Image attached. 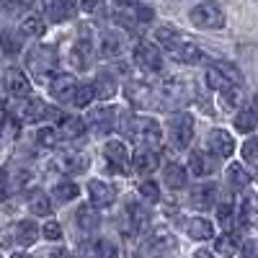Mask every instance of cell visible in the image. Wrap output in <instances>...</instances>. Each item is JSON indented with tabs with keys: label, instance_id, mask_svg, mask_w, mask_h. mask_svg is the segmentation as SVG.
I'll return each mask as SVG.
<instances>
[{
	"label": "cell",
	"instance_id": "cell-1",
	"mask_svg": "<svg viewBox=\"0 0 258 258\" xmlns=\"http://www.w3.org/2000/svg\"><path fill=\"white\" fill-rule=\"evenodd\" d=\"M155 41H158V47L163 52H168L181 64H199L204 59V52H202V47L197 44V41H194L191 36H186V34H181L178 29L168 26V24L155 29Z\"/></svg>",
	"mask_w": 258,
	"mask_h": 258
},
{
	"label": "cell",
	"instance_id": "cell-2",
	"mask_svg": "<svg viewBox=\"0 0 258 258\" xmlns=\"http://www.w3.org/2000/svg\"><path fill=\"white\" fill-rule=\"evenodd\" d=\"M121 132L126 135V140H132L137 147L145 150H158L163 142V126L158 124V119L145 116V114H132L121 121Z\"/></svg>",
	"mask_w": 258,
	"mask_h": 258
},
{
	"label": "cell",
	"instance_id": "cell-3",
	"mask_svg": "<svg viewBox=\"0 0 258 258\" xmlns=\"http://www.w3.org/2000/svg\"><path fill=\"white\" fill-rule=\"evenodd\" d=\"M204 83H207V88L212 93H230V91H238L240 85H243V75L240 70L235 68V64H227V62H214L207 68L204 73Z\"/></svg>",
	"mask_w": 258,
	"mask_h": 258
},
{
	"label": "cell",
	"instance_id": "cell-4",
	"mask_svg": "<svg viewBox=\"0 0 258 258\" xmlns=\"http://www.w3.org/2000/svg\"><path fill=\"white\" fill-rule=\"evenodd\" d=\"M188 24L194 29H202V31H222L227 26V16L225 8L214 0H202L188 11Z\"/></svg>",
	"mask_w": 258,
	"mask_h": 258
},
{
	"label": "cell",
	"instance_id": "cell-5",
	"mask_svg": "<svg viewBox=\"0 0 258 258\" xmlns=\"http://www.w3.org/2000/svg\"><path fill=\"white\" fill-rule=\"evenodd\" d=\"M165 135L176 150H186L194 140V116L188 111H176L165 121Z\"/></svg>",
	"mask_w": 258,
	"mask_h": 258
},
{
	"label": "cell",
	"instance_id": "cell-6",
	"mask_svg": "<svg viewBox=\"0 0 258 258\" xmlns=\"http://www.w3.org/2000/svg\"><path fill=\"white\" fill-rule=\"evenodd\" d=\"M103 158L114 170H119L121 176H129L132 173V153L124 140H106L103 145Z\"/></svg>",
	"mask_w": 258,
	"mask_h": 258
},
{
	"label": "cell",
	"instance_id": "cell-7",
	"mask_svg": "<svg viewBox=\"0 0 258 258\" xmlns=\"http://www.w3.org/2000/svg\"><path fill=\"white\" fill-rule=\"evenodd\" d=\"M207 153L217 160H230L235 155V137L227 129H209L207 135Z\"/></svg>",
	"mask_w": 258,
	"mask_h": 258
},
{
	"label": "cell",
	"instance_id": "cell-8",
	"mask_svg": "<svg viewBox=\"0 0 258 258\" xmlns=\"http://www.w3.org/2000/svg\"><path fill=\"white\" fill-rule=\"evenodd\" d=\"M26 64L29 70L36 75V78H47L54 73L57 68V54L52 47H34L29 54H26Z\"/></svg>",
	"mask_w": 258,
	"mask_h": 258
},
{
	"label": "cell",
	"instance_id": "cell-9",
	"mask_svg": "<svg viewBox=\"0 0 258 258\" xmlns=\"http://www.w3.org/2000/svg\"><path fill=\"white\" fill-rule=\"evenodd\" d=\"M119 116H116V109L109 103H101L98 109H93L88 114V119H85V126L91 129V132L96 135H111V129L116 126Z\"/></svg>",
	"mask_w": 258,
	"mask_h": 258
},
{
	"label": "cell",
	"instance_id": "cell-10",
	"mask_svg": "<svg viewBox=\"0 0 258 258\" xmlns=\"http://www.w3.org/2000/svg\"><path fill=\"white\" fill-rule=\"evenodd\" d=\"M132 57H135V62L140 64L142 70H147V73H163V54L158 52L155 44H150V41L140 39L135 44V49H132Z\"/></svg>",
	"mask_w": 258,
	"mask_h": 258
},
{
	"label": "cell",
	"instance_id": "cell-11",
	"mask_svg": "<svg viewBox=\"0 0 258 258\" xmlns=\"http://www.w3.org/2000/svg\"><path fill=\"white\" fill-rule=\"evenodd\" d=\"M75 91H78L75 75L59 73V75H52V78H49V96H52L57 103H73Z\"/></svg>",
	"mask_w": 258,
	"mask_h": 258
},
{
	"label": "cell",
	"instance_id": "cell-12",
	"mask_svg": "<svg viewBox=\"0 0 258 258\" xmlns=\"http://www.w3.org/2000/svg\"><path fill=\"white\" fill-rule=\"evenodd\" d=\"M235 220L240 227H255L258 225V194L243 191L240 202L235 204Z\"/></svg>",
	"mask_w": 258,
	"mask_h": 258
},
{
	"label": "cell",
	"instance_id": "cell-13",
	"mask_svg": "<svg viewBox=\"0 0 258 258\" xmlns=\"http://www.w3.org/2000/svg\"><path fill=\"white\" fill-rule=\"evenodd\" d=\"M6 88L13 98H21V101H29L31 98V80L26 78L24 70L18 68H8L6 70Z\"/></svg>",
	"mask_w": 258,
	"mask_h": 258
},
{
	"label": "cell",
	"instance_id": "cell-14",
	"mask_svg": "<svg viewBox=\"0 0 258 258\" xmlns=\"http://www.w3.org/2000/svg\"><path fill=\"white\" fill-rule=\"evenodd\" d=\"M59 111L52 109V106H47L44 101L39 98H29L24 103V109H21V119L29 121V124H39V121H47V119H54Z\"/></svg>",
	"mask_w": 258,
	"mask_h": 258
},
{
	"label": "cell",
	"instance_id": "cell-15",
	"mask_svg": "<svg viewBox=\"0 0 258 258\" xmlns=\"http://www.w3.org/2000/svg\"><path fill=\"white\" fill-rule=\"evenodd\" d=\"M96 49H98V54L103 59H119L124 54V39L116 31H101Z\"/></svg>",
	"mask_w": 258,
	"mask_h": 258
},
{
	"label": "cell",
	"instance_id": "cell-16",
	"mask_svg": "<svg viewBox=\"0 0 258 258\" xmlns=\"http://www.w3.org/2000/svg\"><path fill=\"white\" fill-rule=\"evenodd\" d=\"M183 232L188 235L191 240L204 243V240H212V238H214V225H212L207 217L197 214V217H186V222H183Z\"/></svg>",
	"mask_w": 258,
	"mask_h": 258
},
{
	"label": "cell",
	"instance_id": "cell-17",
	"mask_svg": "<svg viewBox=\"0 0 258 258\" xmlns=\"http://www.w3.org/2000/svg\"><path fill=\"white\" fill-rule=\"evenodd\" d=\"M217 202H220L217 183H199L191 191V207H197L199 212H204L209 207H217Z\"/></svg>",
	"mask_w": 258,
	"mask_h": 258
},
{
	"label": "cell",
	"instance_id": "cell-18",
	"mask_svg": "<svg viewBox=\"0 0 258 258\" xmlns=\"http://www.w3.org/2000/svg\"><path fill=\"white\" fill-rule=\"evenodd\" d=\"M158 153L155 150H145V147H137L135 153H132V170L137 176H150V173H155L158 170Z\"/></svg>",
	"mask_w": 258,
	"mask_h": 258
},
{
	"label": "cell",
	"instance_id": "cell-19",
	"mask_svg": "<svg viewBox=\"0 0 258 258\" xmlns=\"http://www.w3.org/2000/svg\"><path fill=\"white\" fill-rule=\"evenodd\" d=\"M88 199H91V207H109L114 199H116V191L111 183H106L101 178H93L88 181Z\"/></svg>",
	"mask_w": 258,
	"mask_h": 258
},
{
	"label": "cell",
	"instance_id": "cell-20",
	"mask_svg": "<svg viewBox=\"0 0 258 258\" xmlns=\"http://www.w3.org/2000/svg\"><path fill=\"white\" fill-rule=\"evenodd\" d=\"M232 126H235V132H240V135H253L258 129V106L248 103L243 109H238L235 111V119H232Z\"/></svg>",
	"mask_w": 258,
	"mask_h": 258
},
{
	"label": "cell",
	"instance_id": "cell-21",
	"mask_svg": "<svg viewBox=\"0 0 258 258\" xmlns=\"http://www.w3.org/2000/svg\"><path fill=\"white\" fill-rule=\"evenodd\" d=\"M73 16V6L68 0H41V18L49 24H64Z\"/></svg>",
	"mask_w": 258,
	"mask_h": 258
},
{
	"label": "cell",
	"instance_id": "cell-22",
	"mask_svg": "<svg viewBox=\"0 0 258 258\" xmlns=\"http://www.w3.org/2000/svg\"><path fill=\"white\" fill-rule=\"evenodd\" d=\"M91 85H93V91H96V98H101V101H109V98H114L119 93V80L109 70H101Z\"/></svg>",
	"mask_w": 258,
	"mask_h": 258
},
{
	"label": "cell",
	"instance_id": "cell-23",
	"mask_svg": "<svg viewBox=\"0 0 258 258\" xmlns=\"http://www.w3.org/2000/svg\"><path fill=\"white\" fill-rule=\"evenodd\" d=\"M163 183L165 188L170 191H181L186 183H188V170L181 165V163H168L163 168Z\"/></svg>",
	"mask_w": 258,
	"mask_h": 258
},
{
	"label": "cell",
	"instance_id": "cell-24",
	"mask_svg": "<svg viewBox=\"0 0 258 258\" xmlns=\"http://www.w3.org/2000/svg\"><path fill=\"white\" fill-rule=\"evenodd\" d=\"M39 235H41V230L36 227L34 220H21V222L13 225V240H16L18 245H24V248L34 245V243L39 240Z\"/></svg>",
	"mask_w": 258,
	"mask_h": 258
},
{
	"label": "cell",
	"instance_id": "cell-25",
	"mask_svg": "<svg viewBox=\"0 0 258 258\" xmlns=\"http://www.w3.org/2000/svg\"><path fill=\"white\" fill-rule=\"evenodd\" d=\"M188 170H191V176H197V178H207L214 165H212V155L209 153H202V150H191V155H188Z\"/></svg>",
	"mask_w": 258,
	"mask_h": 258
},
{
	"label": "cell",
	"instance_id": "cell-26",
	"mask_svg": "<svg viewBox=\"0 0 258 258\" xmlns=\"http://www.w3.org/2000/svg\"><path fill=\"white\" fill-rule=\"evenodd\" d=\"M214 253L220 258H235L240 253V238L235 232H225L220 238H214Z\"/></svg>",
	"mask_w": 258,
	"mask_h": 258
},
{
	"label": "cell",
	"instance_id": "cell-27",
	"mask_svg": "<svg viewBox=\"0 0 258 258\" xmlns=\"http://www.w3.org/2000/svg\"><path fill=\"white\" fill-rule=\"evenodd\" d=\"M153 88L150 85H145V83H129L126 85V96H129V101H132L135 106H140V109H150L153 106Z\"/></svg>",
	"mask_w": 258,
	"mask_h": 258
},
{
	"label": "cell",
	"instance_id": "cell-28",
	"mask_svg": "<svg viewBox=\"0 0 258 258\" xmlns=\"http://www.w3.org/2000/svg\"><path fill=\"white\" fill-rule=\"evenodd\" d=\"M26 204H29V212L34 214V217H49L52 214V199L47 197L44 191H39V188L29 194Z\"/></svg>",
	"mask_w": 258,
	"mask_h": 258
},
{
	"label": "cell",
	"instance_id": "cell-29",
	"mask_svg": "<svg viewBox=\"0 0 258 258\" xmlns=\"http://www.w3.org/2000/svg\"><path fill=\"white\" fill-rule=\"evenodd\" d=\"M225 173H227V183H230V188H232V191H238V194H240V191H245V188H248L250 176H248V170H245L240 163H230Z\"/></svg>",
	"mask_w": 258,
	"mask_h": 258
},
{
	"label": "cell",
	"instance_id": "cell-30",
	"mask_svg": "<svg viewBox=\"0 0 258 258\" xmlns=\"http://www.w3.org/2000/svg\"><path fill=\"white\" fill-rule=\"evenodd\" d=\"M44 31H47V24H44V18H41L39 13H29V16L21 18V36L39 39V36H44Z\"/></svg>",
	"mask_w": 258,
	"mask_h": 258
},
{
	"label": "cell",
	"instance_id": "cell-31",
	"mask_svg": "<svg viewBox=\"0 0 258 258\" xmlns=\"http://www.w3.org/2000/svg\"><path fill=\"white\" fill-rule=\"evenodd\" d=\"M78 194H80V188L75 181H59L52 188V199H54V204H70L78 199Z\"/></svg>",
	"mask_w": 258,
	"mask_h": 258
},
{
	"label": "cell",
	"instance_id": "cell-32",
	"mask_svg": "<svg viewBox=\"0 0 258 258\" xmlns=\"http://www.w3.org/2000/svg\"><path fill=\"white\" fill-rule=\"evenodd\" d=\"M75 222H78V227H80V230H85V232H93V230L98 227V214H96V207H91V204H83V207H78Z\"/></svg>",
	"mask_w": 258,
	"mask_h": 258
},
{
	"label": "cell",
	"instance_id": "cell-33",
	"mask_svg": "<svg viewBox=\"0 0 258 258\" xmlns=\"http://www.w3.org/2000/svg\"><path fill=\"white\" fill-rule=\"evenodd\" d=\"M59 168H62L68 176L83 173V170L88 168V158H85V155H64V158L59 160Z\"/></svg>",
	"mask_w": 258,
	"mask_h": 258
},
{
	"label": "cell",
	"instance_id": "cell-34",
	"mask_svg": "<svg viewBox=\"0 0 258 258\" xmlns=\"http://www.w3.org/2000/svg\"><path fill=\"white\" fill-rule=\"evenodd\" d=\"M240 158H243V163L248 165V168H253L255 170V176H258V140H245L243 142V147H240Z\"/></svg>",
	"mask_w": 258,
	"mask_h": 258
},
{
	"label": "cell",
	"instance_id": "cell-35",
	"mask_svg": "<svg viewBox=\"0 0 258 258\" xmlns=\"http://www.w3.org/2000/svg\"><path fill=\"white\" fill-rule=\"evenodd\" d=\"M96 101V91L91 83H78V91H75V98H73V106H78V109H88V106Z\"/></svg>",
	"mask_w": 258,
	"mask_h": 258
},
{
	"label": "cell",
	"instance_id": "cell-36",
	"mask_svg": "<svg viewBox=\"0 0 258 258\" xmlns=\"http://www.w3.org/2000/svg\"><path fill=\"white\" fill-rule=\"evenodd\" d=\"M36 142L44 145V147H57L62 142V135L57 126H39L36 129Z\"/></svg>",
	"mask_w": 258,
	"mask_h": 258
},
{
	"label": "cell",
	"instance_id": "cell-37",
	"mask_svg": "<svg viewBox=\"0 0 258 258\" xmlns=\"http://www.w3.org/2000/svg\"><path fill=\"white\" fill-rule=\"evenodd\" d=\"M21 44H24L21 34H11V31L0 34V47H3L6 54H18V52H21Z\"/></svg>",
	"mask_w": 258,
	"mask_h": 258
},
{
	"label": "cell",
	"instance_id": "cell-38",
	"mask_svg": "<svg viewBox=\"0 0 258 258\" xmlns=\"http://www.w3.org/2000/svg\"><path fill=\"white\" fill-rule=\"evenodd\" d=\"M214 212H217V222L222 227H230L232 225V217H235V204L232 202H217Z\"/></svg>",
	"mask_w": 258,
	"mask_h": 258
},
{
	"label": "cell",
	"instance_id": "cell-39",
	"mask_svg": "<svg viewBox=\"0 0 258 258\" xmlns=\"http://www.w3.org/2000/svg\"><path fill=\"white\" fill-rule=\"evenodd\" d=\"M13 191H16L13 188V176H11V170L3 165L0 168V202H8Z\"/></svg>",
	"mask_w": 258,
	"mask_h": 258
},
{
	"label": "cell",
	"instance_id": "cell-40",
	"mask_svg": "<svg viewBox=\"0 0 258 258\" xmlns=\"http://www.w3.org/2000/svg\"><path fill=\"white\" fill-rule=\"evenodd\" d=\"M176 243H173V238L165 232V230H158V232H153V238H150V248L153 250H170Z\"/></svg>",
	"mask_w": 258,
	"mask_h": 258
},
{
	"label": "cell",
	"instance_id": "cell-41",
	"mask_svg": "<svg viewBox=\"0 0 258 258\" xmlns=\"http://www.w3.org/2000/svg\"><path fill=\"white\" fill-rule=\"evenodd\" d=\"M137 191L142 194V197H145L150 204L160 199V191H158V183H155V181H142V183L137 186Z\"/></svg>",
	"mask_w": 258,
	"mask_h": 258
},
{
	"label": "cell",
	"instance_id": "cell-42",
	"mask_svg": "<svg viewBox=\"0 0 258 258\" xmlns=\"http://www.w3.org/2000/svg\"><path fill=\"white\" fill-rule=\"evenodd\" d=\"M41 235H44L47 240H52V243H59V240H62V227H59V222L47 220L44 227H41Z\"/></svg>",
	"mask_w": 258,
	"mask_h": 258
},
{
	"label": "cell",
	"instance_id": "cell-43",
	"mask_svg": "<svg viewBox=\"0 0 258 258\" xmlns=\"http://www.w3.org/2000/svg\"><path fill=\"white\" fill-rule=\"evenodd\" d=\"M96 248H98V258H119V250L111 240H98Z\"/></svg>",
	"mask_w": 258,
	"mask_h": 258
},
{
	"label": "cell",
	"instance_id": "cell-44",
	"mask_svg": "<svg viewBox=\"0 0 258 258\" xmlns=\"http://www.w3.org/2000/svg\"><path fill=\"white\" fill-rule=\"evenodd\" d=\"M240 258H258V238L240 245Z\"/></svg>",
	"mask_w": 258,
	"mask_h": 258
},
{
	"label": "cell",
	"instance_id": "cell-45",
	"mask_svg": "<svg viewBox=\"0 0 258 258\" xmlns=\"http://www.w3.org/2000/svg\"><path fill=\"white\" fill-rule=\"evenodd\" d=\"M191 258H217V255H214L212 250H204V248H199V250H197V253H194Z\"/></svg>",
	"mask_w": 258,
	"mask_h": 258
},
{
	"label": "cell",
	"instance_id": "cell-46",
	"mask_svg": "<svg viewBox=\"0 0 258 258\" xmlns=\"http://www.w3.org/2000/svg\"><path fill=\"white\" fill-rule=\"evenodd\" d=\"M49 258H73V255H70V250H64V248H57V250H54V253H52Z\"/></svg>",
	"mask_w": 258,
	"mask_h": 258
},
{
	"label": "cell",
	"instance_id": "cell-47",
	"mask_svg": "<svg viewBox=\"0 0 258 258\" xmlns=\"http://www.w3.org/2000/svg\"><path fill=\"white\" fill-rule=\"evenodd\" d=\"M11 258H31V255H29V253H13Z\"/></svg>",
	"mask_w": 258,
	"mask_h": 258
},
{
	"label": "cell",
	"instance_id": "cell-48",
	"mask_svg": "<svg viewBox=\"0 0 258 258\" xmlns=\"http://www.w3.org/2000/svg\"><path fill=\"white\" fill-rule=\"evenodd\" d=\"M121 3H135V0H121Z\"/></svg>",
	"mask_w": 258,
	"mask_h": 258
}]
</instances>
